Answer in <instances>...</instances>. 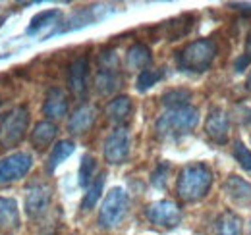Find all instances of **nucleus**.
Instances as JSON below:
<instances>
[{"mask_svg":"<svg viewBox=\"0 0 251 235\" xmlns=\"http://www.w3.org/2000/svg\"><path fill=\"white\" fill-rule=\"evenodd\" d=\"M211 185H213L211 168L203 162H195V164H188L180 172L178 183H176V193L182 201L195 203V201H201L209 193Z\"/></svg>","mask_w":251,"mask_h":235,"instance_id":"f257e3e1","label":"nucleus"},{"mask_svg":"<svg viewBox=\"0 0 251 235\" xmlns=\"http://www.w3.org/2000/svg\"><path fill=\"white\" fill-rule=\"evenodd\" d=\"M217 52L219 50H217V45L213 39H197V41L186 45L176 54V62H178V68L184 71L201 73L213 66Z\"/></svg>","mask_w":251,"mask_h":235,"instance_id":"f03ea898","label":"nucleus"},{"mask_svg":"<svg viewBox=\"0 0 251 235\" xmlns=\"http://www.w3.org/2000/svg\"><path fill=\"white\" fill-rule=\"evenodd\" d=\"M199 121V114L195 108L186 106V108H176V110H168L157 119L155 123V131L157 137L160 139H178L182 135L189 133L191 129H195Z\"/></svg>","mask_w":251,"mask_h":235,"instance_id":"7ed1b4c3","label":"nucleus"},{"mask_svg":"<svg viewBox=\"0 0 251 235\" xmlns=\"http://www.w3.org/2000/svg\"><path fill=\"white\" fill-rule=\"evenodd\" d=\"M27 123H29V112L25 106H18L10 110L0 121V145L8 148L16 147L24 139Z\"/></svg>","mask_w":251,"mask_h":235,"instance_id":"20e7f679","label":"nucleus"},{"mask_svg":"<svg viewBox=\"0 0 251 235\" xmlns=\"http://www.w3.org/2000/svg\"><path fill=\"white\" fill-rule=\"evenodd\" d=\"M126 210H127V195L124 189L114 187L104 197L102 206L99 210V226L100 228H114L122 222Z\"/></svg>","mask_w":251,"mask_h":235,"instance_id":"39448f33","label":"nucleus"},{"mask_svg":"<svg viewBox=\"0 0 251 235\" xmlns=\"http://www.w3.org/2000/svg\"><path fill=\"white\" fill-rule=\"evenodd\" d=\"M145 216L153 226L162 228V230H172L180 224L182 210L172 201H157L145 208Z\"/></svg>","mask_w":251,"mask_h":235,"instance_id":"423d86ee","label":"nucleus"},{"mask_svg":"<svg viewBox=\"0 0 251 235\" xmlns=\"http://www.w3.org/2000/svg\"><path fill=\"white\" fill-rule=\"evenodd\" d=\"M33 158L27 152H14L0 160V185L18 181L31 170Z\"/></svg>","mask_w":251,"mask_h":235,"instance_id":"0eeeda50","label":"nucleus"},{"mask_svg":"<svg viewBox=\"0 0 251 235\" xmlns=\"http://www.w3.org/2000/svg\"><path fill=\"white\" fill-rule=\"evenodd\" d=\"M127 156H129V133L126 127H118L104 141V158L108 164H124Z\"/></svg>","mask_w":251,"mask_h":235,"instance_id":"6e6552de","label":"nucleus"},{"mask_svg":"<svg viewBox=\"0 0 251 235\" xmlns=\"http://www.w3.org/2000/svg\"><path fill=\"white\" fill-rule=\"evenodd\" d=\"M50 201H52V189H50V185H47V183L31 185L27 189V195H25V212H27V216L33 218V220L41 218L49 210Z\"/></svg>","mask_w":251,"mask_h":235,"instance_id":"1a4fd4ad","label":"nucleus"},{"mask_svg":"<svg viewBox=\"0 0 251 235\" xmlns=\"http://www.w3.org/2000/svg\"><path fill=\"white\" fill-rule=\"evenodd\" d=\"M205 133L217 145H224L228 141V137H230V116L226 114V110L213 108L209 112L207 121H205Z\"/></svg>","mask_w":251,"mask_h":235,"instance_id":"9d476101","label":"nucleus"},{"mask_svg":"<svg viewBox=\"0 0 251 235\" xmlns=\"http://www.w3.org/2000/svg\"><path fill=\"white\" fill-rule=\"evenodd\" d=\"M87 73H89V62L85 56H79L70 64L68 70V87L72 94L75 96H85L87 93Z\"/></svg>","mask_w":251,"mask_h":235,"instance_id":"9b49d317","label":"nucleus"},{"mask_svg":"<svg viewBox=\"0 0 251 235\" xmlns=\"http://www.w3.org/2000/svg\"><path fill=\"white\" fill-rule=\"evenodd\" d=\"M226 197L238 206H251V183L240 176H230L224 181Z\"/></svg>","mask_w":251,"mask_h":235,"instance_id":"f8f14e48","label":"nucleus"},{"mask_svg":"<svg viewBox=\"0 0 251 235\" xmlns=\"http://www.w3.org/2000/svg\"><path fill=\"white\" fill-rule=\"evenodd\" d=\"M97 119V108L93 104H81L68 121V131L72 135H81L93 127Z\"/></svg>","mask_w":251,"mask_h":235,"instance_id":"ddd939ff","label":"nucleus"},{"mask_svg":"<svg viewBox=\"0 0 251 235\" xmlns=\"http://www.w3.org/2000/svg\"><path fill=\"white\" fill-rule=\"evenodd\" d=\"M43 112L49 119H60L68 114V98H66V93L62 89H49L45 104H43Z\"/></svg>","mask_w":251,"mask_h":235,"instance_id":"4468645a","label":"nucleus"},{"mask_svg":"<svg viewBox=\"0 0 251 235\" xmlns=\"http://www.w3.org/2000/svg\"><path fill=\"white\" fill-rule=\"evenodd\" d=\"M20 228V210L18 203L8 197H0V232L14 234Z\"/></svg>","mask_w":251,"mask_h":235,"instance_id":"2eb2a0df","label":"nucleus"},{"mask_svg":"<svg viewBox=\"0 0 251 235\" xmlns=\"http://www.w3.org/2000/svg\"><path fill=\"white\" fill-rule=\"evenodd\" d=\"M56 133H58V127H56V123H52V121H49V119H45V121H39L35 127H33L31 131V143L35 148H39V150H43V148H47L52 141H54V137H56Z\"/></svg>","mask_w":251,"mask_h":235,"instance_id":"dca6fc26","label":"nucleus"},{"mask_svg":"<svg viewBox=\"0 0 251 235\" xmlns=\"http://www.w3.org/2000/svg\"><path fill=\"white\" fill-rule=\"evenodd\" d=\"M120 83H122V77H120L118 70H99L95 75V89L102 96L112 94L120 87Z\"/></svg>","mask_w":251,"mask_h":235,"instance_id":"f3484780","label":"nucleus"},{"mask_svg":"<svg viewBox=\"0 0 251 235\" xmlns=\"http://www.w3.org/2000/svg\"><path fill=\"white\" fill-rule=\"evenodd\" d=\"M126 64L129 70H149L151 66V50L149 47L141 45V43H135L133 47H129L127 54H126Z\"/></svg>","mask_w":251,"mask_h":235,"instance_id":"a211bd4d","label":"nucleus"},{"mask_svg":"<svg viewBox=\"0 0 251 235\" xmlns=\"http://www.w3.org/2000/svg\"><path fill=\"white\" fill-rule=\"evenodd\" d=\"M191 27H193V16L184 14L180 18H176V20L166 22L162 25V31H164V37L168 41H178V39L186 37L189 31H191Z\"/></svg>","mask_w":251,"mask_h":235,"instance_id":"6ab92c4d","label":"nucleus"},{"mask_svg":"<svg viewBox=\"0 0 251 235\" xmlns=\"http://www.w3.org/2000/svg\"><path fill=\"white\" fill-rule=\"evenodd\" d=\"M104 114L106 118L110 119V121H114V123H122L126 121L129 114H131V100H129V96H116V98H112L108 104H106V108H104Z\"/></svg>","mask_w":251,"mask_h":235,"instance_id":"aec40b11","label":"nucleus"},{"mask_svg":"<svg viewBox=\"0 0 251 235\" xmlns=\"http://www.w3.org/2000/svg\"><path fill=\"white\" fill-rule=\"evenodd\" d=\"M217 235H242V218L232 210L222 212L217 220Z\"/></svg>","mask_w":251,"mask_h":235,"instance_id":"412c9836","label":"nucleus"},{"mask_svg":"<svg viewBox=\"0 0 251 235\" xmlns=\"http://www.w3.org/2000/svg\"><path fill=\"white\" fill-rule=\"evenodd\" d=\"M74 148H75V145H74L72 141H58V143L52 147V152H50L49 162H47V170H49V174H52L68 156H72Z\"/></svg>","mask_w":251,"mask_h":235,"instance_id":"4be33fe9","label":"nucleus"},{"mask_svg":"<svg viewBox=\"0 0 251 235\" xmlns=\"http://www.w3.org/2000/svg\"><path fill=\"white\" fill-rule=\"evenodd\" d=\"M189 100H191V91H188V89H172V91L162 94V104L168 106L170 110L186 108V106H189Z\"/></svg>","mask_w":251,"mask_h":235,"instance_id":"5701e85b","label":"nucleus"},{"mask_svg":"<svg viewBox=\"0 0 251 235\" xmlns=\"http://www.w3.org/2000/svg\"><path fill=\"white\" fill-rule=\"evenodd\" d=\"M102 187H104V174H100V176L97 177L93 183L87 187V193H85V197H83V201H81V210H91V208L97 205V201H99V197H100V193H102Z\"/></svg>","mask_w":251,"mask_h":235,"instance_id":"b1692460","label":"nucleus"},{"mask_svg":"<svg viewBox=\"0 0 251 235\" xmlns=\"http://www.w3.org/2000/svg\"><path fill=\"white\" fill-rule=\"evenodd\" d=\"M58 18H60V12H58V10H47V12H41V14H37V16L31 20V25H29L27 33L33 35L35 31H39V29H43V27H47V25H50V24H54Z\"/></svg>","mask_w":251,"mask_h":235,"instance_id":"393cba45","label":"nucleus"},{"mask_svg":"<svg viewBox=\"0 0 251 235\" xmlns=\"http://www.w3.org/2000/svg\"><path fill=\"white\" fill-rule=\"evenodd\" d=\"M164 77V71L162 70H145V71H141L139 73V77H137V91H147V89H151L153 85H157L158 81Z\"/></svg>","mask_w":251,"mask_h":235,"instance_id":"a878e982","label":"nucleus"},{"mask_svg":"<svg viewBox=\"0 0 251 235\" xmlns=\"http://www.w3.org/2000/svg\"><path fill=\"white\" fill-rule=\"evenodd\" d=\"M95 172V158L91 154H85L81 158V166H79V185L81 187H89Z\"/></svg>","mask_w":251,"mask_h":235,"instance_id":"bb28decb","label":"nucleus"},{"mask_svg":"<svg viewBox=\"0 0 251 235\" xmlns=\"http://www.w3.org/2000/svg\"><path fill=\"white\" fill-rule=\"evenodd\" d=\"M234 156H236L238 164L251 174V150H248V147H246L244 143H236V147H234Z\"/></svg>","mask_w":251,"mask_h":235,"instance_id":"cd10ccee","label":"nucleus"},{"mask_svg":"<svg viewBox=\"0 0 251 235\" xmlns=\"http://www.w3.org/2000/svg\"><path fill=\"white\" fill-rule=\"evenodd\" d=\"M118 56L114 50H102L99 54V66L100 70H118Z\"/></svg>","mask_w":251,"mask_h":235,"instance_id":"c85d7f7f","label":"nucleus"},{"mask_svg":"<svg viewBox=\"0 0 251 235\" xmlns=\"http://www.w3.org/2000/svg\"><path fill=\"white\" fill-rule=\"evenodd\" d=\"M250 62H251V31L248 33V39H246V52H244V58H240L236 62V70L242 71Z\"/></svg>","mask_w":251,"mask_h":235,"instance_id":"c756f323","label":"nucleus"},{"mask_svg":"<svg viewBox=\"0 0 251 235\" xmlns=\"http://www.w3.org/2000/svg\"><path fill=\"white\" fill-rule=\"evenodd\" d=\"M166 172H168V166H166V164H160L158 170L153 174V185L162 187V185L166 183Z\"/></svg>","mask_w":251,"mask_h":235,"instance_id":"7c9ffc66","label":"nucleus"},{"mask_svg":"<svg viewBox=\"0 0 251 235\" xmlns=\"http://www.w3.org/2000/svg\"><path fill=\"white\" fill-rule=\"evenodd\" d=\"M240 10H244V12H251V6L250 4H236Z\"/></svg>","mask_w":251,"mask_h":235,"instance_id":"2f4dec72","label":"nucleus"},{"mask_svg":"<svg viewBox=\"0 0 251 235\" xmlns=\"http://www.w3.org/2000/svg\"><path fill=\"white\" fill-rule=\"evenodd\" d=\"M246 87H248V91L251 93V73L248 75V81H246Z\"/></svg>","mask_w":251,"mask_h":235,"instance_id":"473e14b6","label":"nucleus"},{"mask_svg":"<svg viewBox=\"0 0 251 235\" xmlns=\"http://www.w3.org/2000/svg\"><path fill=\"white\" fill-rule=\"evenodd\" d=\"M248 235H251V222H250V226H248Z\"/></svg>","mask_w":251,"mask_h":235,"instance_id":"72a5a7b5","label":"nucleus"}]
</instances>
